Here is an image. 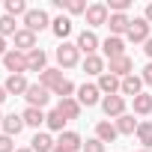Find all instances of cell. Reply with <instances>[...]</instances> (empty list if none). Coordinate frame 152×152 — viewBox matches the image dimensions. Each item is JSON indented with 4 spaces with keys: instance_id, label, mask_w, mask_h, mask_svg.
<instances>
[{
    "instance_id": "6da1fadb",
    "label": "cell",
    "mask_w": 152,
    "mask_h": 152,
    "mask_svg": "<svg viewBox=\"0 0 152 152\" xmlns=\"http://www.w3.org/2000/svg\"><path fill=\"white\" fill-rule=\"evenodd\" d=\"M24 99H27V107H45L48 99H51V90H45L42 84H30L27 93H24Z\"/></svg>"
},
{
    "instance_id": "7a4b0ae2",
    "label": "cell",
    "mask_w": 152,
    "mask_h": 152,
    "mask_svg": "<svg viewBox=\"0 0 152 152\" xmlns=\"http://www.w3.org/2000/svg\"><path fill=\"white\" fill-rule=\"evenodd\" d=\"M3 66H6V72H12V75H24L27 72V54H21V51H6V57H3Z\"/></svg>"
},
{
    "instance_id": "3957f363",
    "label": "cell",
    "mask_w": 152,
    "mask_h": 152,
    "mask_svg": "<svg viewBox=\"0 0 152 152\" xmlns=\"http://www.w3.org/2000/svg\"><path fill=\"white\" fill-rule=\"evenodd\" d=\"M78 45H72V42H63L60 48H57V63L63 66V69H72V66H78Z\"/></svg>"
},
{
    "instance_id": "277c9868",
    "label": "cell",
    "mask_w": 152,
    "mask_h": 152,
    "mask_svg": "<svg viewBox=\"0 0 152 152\" xmlns=\"http://www.w3.org/2000/svg\"><path fill=\"white\" fill-rule=\"evenodd\" d=\"M51 21H48V15L42 12V9H30L27 15H24V30H30V33H39V30H45Z\"/></svg>"
},
{
    "instance_id": "5b68a950",
    "label": "cell",
    "mask_w": 152,
    "mask_h": 152,
    "mask_svg": "<svg viewBox=\"0 0 152 152\" xmlns=\"http://www.w3.org/2000/svg\"><path fill=\"white\" fill-rule=\"evenodd\" d=\"M102 51H104V57H107V60L125 57V42H122V36H107V39L102 42Z\"/></svg>"
},
{
    "instance_id": "8992f818",
    "label": "cell",
    "mask_w": 152,
    "mask_h": 152,
    "mask_svg": "<svg viewBox=\"0 0 152 152\" xmlns=\"http://www.w3.org/2000/svg\"><path fill=\"white\" fill-rule=\"evenodd\" d=\"M134 69V63H131V57H116V60H110V66H107V72L113 75V78H128V75H134L131 72Z\"/></svg>"
},
{
    "instance_id": "52a82bcc",
    "label": "cell",
    "mask_w": 152,
    "mask_h": 152,
    "mask_svg": "<svg viewBox=\"0 0 152 152\" xmlns=\"http://www.w3.org/2000/svg\"><path fill=\"white\" fill-rule=\"evenodd\" d=\"M102 110H104L107 116H116V119H119V116L125 113V99H122V96H104V99H102Z\"/></svg>"
},
{
    "instance_id": "ba28073f",
    "label": "cell",
    "mask_w": 152,
    "mask_h": 152,
    "mask_svg": "<svg viewBox=\"0 0 152 152\" xmlns=\"http://www.w3.org/2000/svg\"><path fill=\"white\" fill-rule=\"evenodd\" d=\"M107 18H110V12H107V6H104V3H93V6H87V21H90L93 27L107 24Z\"/></svg>"
},
{
    "instance_id": "9c48e42d",
    "label": "cell",
    "mask_w": 152,
    "mask_h": 152,
    "mask_svg": "<svg viewBox=\"0 0 152 152\" xmlns=\"http://www.w3.org/2000/svg\"><path fill=\"white\" fill-rule=\"evenodd\" d=\"M125 36H128L131 42H146V39H149V21H146V18H134Z\"/></svg>"
},
{
    "instance_id": "30bf717a",
    "label": "cell",
    "mask_w": 152,
    "mask_h": 152,
    "mask_svg": "<svg viewBox=\"0 0 152 152\" xmlns=\"http://www.w3.org/2000/svg\"><path fill=\"white\" fill-rule=\"evenodd\" d=\"M102 90H99V84H84L81 90H78V102L81 104H87V107H93V104H99L102 99Z\"/></svg>"
},
{
    "instance_id": "8fae6325",
    "label": "cell",
    "mask_w": 152,
    "mask_h": 152,
    "mask_svg": "<svg viewBox=\"0 0 152 152\" xmlns=\"http://www.w3.org/2000/svg\"><path fill=\"white\" fill-rule=\"evenodd\" d=\"M15 51H21V54L36 51V33H30V30H18V33H15Z\"/></svg>"
},
{
    "instance_id": "7c38bea8",
    "label": "cell",
    "mask_w": 152,
    "mask_h": 152,
    "mask_svg": "<svg viewBox=\"0 0 152 152\" xmlns=\"http://www.w3.org/2000/svg\"><path fill=\"white\" fill-rule=\"evenodd\" d=\"M3 87H6V93H9V96H24L30 84H27V78H24V75H9Z\"/></svg>"
},
{
    "instance_id": "4fadbf2b",
    "label": "cell",
    "mask_w": 152,
    "mask_h": 152,
    "mask_svg": "<svg viewBox=\"0 0 152 152\" xmlns=\"http://www.w3.org/2000/svg\"><path fill=\"white\" fill-rule=\"evenodd\" d=\"M140 90H143V78H137V75H128V78H122V87H119V93H122V96L137 99V96H140Z\"/></svg>"
},
{
    "instance_id": "5bb4252c",
    "label": "cell",
    "mask_w": 152,
    "mask_h": 152,
    "mask_svg": "<svg viewBox=\"0 0 152 152\" xmlns=\"http://www.w3.org/2000/svg\"><path fill=\"white\" fill-rule=\"evenodd\" d=\"M96 48H99V36H96L93 30H84V33L78 36V51H84V54L90 57V54H96Z\"/></svg>"
},
{
    "instance_id": "9a60e30c",
    "label": "cell",
    "mask_w": 152,
    "mask_h": 152,
    "mask_svg": "<svg viewBox=\"0 0 152 152\" xmlns=\"http://www.w3.org/2000/svg\"><path fill=\"white\" fill-rule=\"evenodd\" d=\"M45 63H48V54L42 51V48H36V51H30L27 54V72H45Z\"/></svg>"
},
{
    "instance_id": "2e32d148",
    "label": "cell",
    "mask_w": 152,
    "mask_h": 152,
    "mask_svg": "<svg viewBox=\"0 0 152 152\" xmlns=\"http://www.w3.org/2000/svg\"><path fill=\"white\" fill-rule=\"evenodd\" d=\"M57 110H60L66 119H78V116H81V102H78V99H60Z\"/></svg>"
},
{
    "instance_id": "e0dca14e",
    "label": "cell",
    "mask_w": 152,
    "mask_h": 152,
    "mask_svg": "<svg viewBox=\"0 0 152 152\" xmlns=\"http://www.w3.org/2000/svg\"><path fill=\"white\" fill-rule=\"evenodd\" d=\"M119 87H122V81H119V78H113L110 72H104L102 78H99V90H102L104 96H116V93H119Z\"/></svg>"
},
{
    "instance_id": "ac0fdd59",
    "label": "cell",
    "mask_w": 152,
    "mask_h": 152,
    "mask_svg": "<svg viewBox=\"0 0 152 152\" xmlns=\"http://www.w3.org/2000/svg\"><path fill=\"white\" fill-rule=\"evenodd\" d=\"M107 27H110V36H122V33H128L131 18L128 15H110L107 18Z\"/></svg>"
},
{
    "instance_id": "d6986e66",
    "label": "cell",
    "mask_w": 152,
    "mask_h": 152,
    "mask_svg": "<svg viewBox=\"0 0 152 152\" xmlns=\"http://www.w3.org/2000/svg\"><path fill=\"white\" fill-rule=\"evenodd\" d=\"M21 128H24V116H21V113H9V116H3V134L15 137V134H21Z\"/></svg>"
},
{
    "instance_id": "ffe728a7",
    "label": "cell",
    "mask_w": 152,
    "mask_h": 152,
    "mask_svg": "<svg viewBox=\"0 0 152 152\" xmlns=\"http://www.w3.org/2000/svg\"><path fill=\"white\" fill-rule=\"evenodd\" d=\"M96 137H99L102 143H113V140L119 137V131H116V125H113V122H107V119H104V122H99V125H96Z\"/></svg>"
},
{
    "instance_id": "44dd1931",
    "label": "cell",
    "mask_w": 152,
    "mask_h": 152,
    "mask_svg": "<svg viewBox=\"0 0 152 152\" xmlns=\"http://www.w3.org/2000/svg\"><path fill=\"white\" fill-rule=\"evenodd\" d=\"M60 81H63V72H60V69H45V72L39 75V84H42L45 90H51V93L57 90Z\"/></svg>"
},
{
    "instance_id": "7402d4cb",
    "label": "cell",
    "mask_w": 152,
    "mask_h": 152,
    "mask_svg": "<svg viewBox=\"0 0 152 152\" xmlns=\"http://www.w3.org/2000/svg\"><path fill=\"white\" fill-rule=\"evenodd\" d=\"M57 143H60V146H66V149H72V152L84 149V140H81V134H78V131H63Z\"/></svg>"
},
{
    "instance_id": "603a6c76",
    "label": "cell",
    "mask_w": 152,
    "mask_h": 152,
    "mask_svg": "<svg viewBox=\"0 0 152 152\" xmlns=\"http://www.w3.org/2000/svg\"><path fill=\"white\" fill-rule=\"evenodd\" d=\"M113 125H116V131H119V134H137V125H140V122H137L131 113H122Z\"/></svg>"
},
{
    "instance_id": "cb8c5ba5",
    "label": "cell",
    "mask_w": 152,
    "mask_h": 152,
    "mask_svg": "<svg viewBox=\"0 0 152 152\" xmlns=\"http://www.w3.org/2000/svg\"><path fill=\"white\" fill-rule=\"evenodd\" d=\"M54 146H57V143L51 140V134H42V131L30 140V149H33V152H54Z\"/></svg>"
},
{
    "instance_id": "d4e9b609",
    "label": "cell",
    "mask_w": 152,
    "mask_h": 152,
    "mask_svg": "<svg viewBox=\"0 0 152 152\" xmlns=\"http://www.w3.org/2000/svg\"><path fill=\"white\" fill-rule=\"evenodd\" d=\"M84 72H87V75H99V78H102V75H104V60H102L99 54H90V57L84 60Z\"/></svg>"
},
{
    "instance_id": "484cf974",
    "label": "cell",
    "mask_w": 152,
    "mask_h": 152,
    "mask_svg": "<svg viewBox=\"0 0 152 152\" xmlns=\"http://www.w3.org/2000/svg\"><path fill=\"white\" fill-rule=\"evenodd\" d=\"M51 30H54V36H57V39H66V36L72 33V21H69L66 15H60V18H54V21H51Z\"/></svg>"
},
{
    "instance_id": "4316f807",
    "label": "cell",
    "mask_w": 152,
    "mask_h": 152,
    "mask_svg": "<svg viewBox=\"0 0 152 152\" xmlns=\"http://www.w3.org/2000/svg\"><path fill=\"white\" fill-rule=\"evenodd\" d=\"M21 116H24V125H33V128H39V125L48 119V116L42 113V107H27Z\"/></svg>"
},
{
    "instance_id": "83f0119b",
    "label": "cell",
    "mask_w": 152,
    "mask_h": 152,
    "mask_svg": "<svg viewBox=\"0 0 152 152\" xmlns=\"http://www.w3.org/2000/svg\"><path fill=\"white\" fill-rule=\"evenodd\" d=\"M137 140L143 143V149H152V122L143 119V122L137 125Z\"/></svg>"
},
{
    "instance_id": "f1b7e54d",
    "label": "cell",
    "mask_w": 152,
    "mask_h": 152,
    "mask_svg": "<svg viewBox=\"0 0 152 152\" xmlns=\"http://www.w3.org/2000/svg\"><path fill=\"white\" fill-rule=\"evenodd\" d=\"M45 122H48V128H51V131H60V134H63V125H66L69 119H66V116H63V113L54 107V110L48 113V119H45Z\"/></svg>"
},
{
    "instance_id": "f546056e",
    "label": "cell",
    "mask_w": 152,
    "mask_h": 152,
    "mask_svg": "<svg viewBox=\"0 0 152 152\" xmlns=\"http://www.w3.org/2000/svg\"><path fill=\"white\" fill-rule=\"evenodd\" d=\"M134 113H140V116H146V113H152V96H146V93H140V96L134 99Z\"/></svg>"
},
{
    "instance_id": "4dcf8cb0",
    "label": "cell",
    "mask_w": 152,
    "mask_h": 152,
    "mask_svg": "<svg viewBox=\"0 0 152 152\" xmlns=\"http://www.w3.org/2000/svg\"><path fill=\"white\" fill-rule=\"evenodd\" d=\"M30 9H27V3H24V0H6V15H27Z\"/></svg>"
},
{
    "instance_id": "1f68e13d",
    "label": "cell",
    "mask_w": 152,
    "mask_h": 152,
    "mask_svg": "<svg viewBox=\"0 0 152 152\" xmlns=\"http://www.w3.org/2000/svg\"><path fill=\"white\" fill-rule=\"evenodd\" d=\"M15 18L12 15H0V36H15Z\"/></svg>"
},
{
    "instance_id": "d6a6232c",
    "label": "cell",
    "mask_w": 152,
    "mask_h": 152,
    "mask_svg": "<svg viewBox=\"0 0 152 152\" xmlns=\"http://www.w3.org/2000/svg\"><path fill=\"white\" fill-rule=\"evenodd\" d=\"M72 93H75V84L66 81V78H63V81L57 84V90H54V96H60V99H72Z\"/></svg>"
},
{
    "instance_id": "836d02e7",
    "label": "cell",
    "mask_w": 152,
    "mask_h": 152,
    "mask_svg": "<svg viewBox=\"0 0 152 152\" xmlns=\"http://www.w3.org/2000/svg\"><path fill=\"white\" fill-rule=\"evenodd\" d=\"M66 9L72 12V15H87V3H84V0H66Z\"/></svg>"
},
{
    "instance_id": "e575fe53",
    "label": "cell",
    "mask_w": 152,
    "mask_h": 152,
    "mask_svg": "<svg viewBox=\"0 0 152 152\" xmlns=\"http://www.w3.org/2000/svg\"><path fill=\"white\" fill-rule=\"evenodd\" d=\"M84 152H104V143H102L99 137H93V140L84 143Z\"/></svg>"
},
{
    "instance_id": "d590c367",
    "label": "cell",
    "mask_w": 152,
    "mask_h": 152,
    "mask_svg": "<svg viewBox=\"0 0 152 152\" xmlns=\"http://www.w3.org/2000/svg\"><path fill=\"white\" fill-rule=\"evenodd\" d=\"M0 152H15V143L9 134H0Z\"/></svg>"
},
{
    "instance_id": "8d00e7d4",
    "label": "cell",
    "mask_w": 152,
    "mask_h": 152,
    "mask_svg": "<svg viewBox=\"0 0 152 152\" xmlns=\"http://www.w3.org/2000/svg\"><path fill=\"white\" fill-rule=\"evenodd\" d=\"M140 78H143V84H149V87H152V63L143 69V75H140Z\"/></svg>"
},
{
    "instance_id": "74e56055",
    "label": "cell",
    "mask_w": 152,
    "mask_h": 152,
    "mask_svg": "<svg viewBox=\"0 0 152 152\" xmlns=\"http://www.w3.org/2000/svg\"><path fill=\"white\" fill-rule=\"evenodd\" d=\"M143 45H146V48H143V51H146V57H152V36H149V39H146Z\"/></svg>"
},
{
    "instance_id": "f35d334b",
    "label": "cell",
    "mask_w": 152,
    "mask_h": 152,
    "mask_svg": "<svg viewBox=\"0 0 152 152\" xmlns=\"http://www.w3.org/2000/svg\"><path fill=\"white\" fill-rule=\"evenodd\" d=\"M6 57V42H3V36H0V60Z\"/></svg>"
},
{
    "instance_id": "ab89813d",
    "label": "cell",
    "mask_w": 152,
    "mask_h": 152,
    "mask_svg": "<svg viewBox=\"0 0 152 152\" xmlns=\"http://www.w3.org/2000/svg\"><path fill=\"white\" fill-rule=\"evenodd\" d=\"M6 96H9V93H6V87H3V84H0V104H3V102H6Z\"/></svg>"
},
{
    "instance_id": "60d3db41",
    "label": "cell",
    "mask_w": 152,
    "mask_h": 152,
    "mask_svg": "<svg viewBox=\"0 0 152 152\" xmlns=\"http://www.w3.org/2000/svg\"><path fill=\"white\" fill-rule=\"evenodd\" d=\"M143 18H146V21H149V24H152V3H149V6H146V15H143Z\"/></svg>"
},
{
    "instance_id": "b9f144b4",
    "label": "cell",
    "mask_w": 152,
    "mask_h": 152,
    "mask_svg": "<svg viewBox=\"0 0 152 152\" xmlns=\"http://www.w3.org/2000/svg\"><path fill=\"white\" fill-rule=\"evenodd\" d=\"M54 152H72V149H66V146H60V143H57V146H54Z\"/></svg>"
},
{
    "instance_id": "7bdbcfd3",
    "label": "cell",
    "mask_w": 152,
    "mask_h": 152,
    "mask_svg": "<svg viewBox=\"0 0 152 152\" xmlns=\"http://www.w3.org/2000/svg\"><path fill=\"white\" fill-rule=\"evenodd\" d=\"M15 152H33V149H15Z\"/></svg>"
},
{
    "instance_id": "ee69618b",
    "label": "cell",
    "mask_w": 152,
    "mask_h": 152,
    "mask_svg": "<svg viewBox=\"0 0 152 152\" xmlns=\"http://www.w3.org/2000/svg\"><path fill=\"white\" fill-rule=\"evenodd\" d=\"M0 125H3V113H0Z\"/></svg>"
},
{
    "instance_id": "f6af8a7d",
    "label": "cell",
    "mask_w": 152,
    "mask_h": 152,
    "mask_svg": "<svg viewBox=\"0 0 152 152\" xmlns=\"http://www.w3.org/2000/svg\"><path fill=\"white\" fill-rule=\"evenodd\" d=\"M140 152H152V149H140Z\"/></svg>"
}]
</instances>
